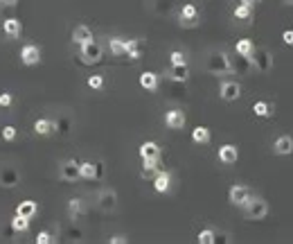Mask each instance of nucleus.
I'll use <instances>...</instances> for the list:
<instances>
[{
    "instance_id": "f257e3e1",
    "label": "nucleus",
    "mask_w": 293,
    "mask_h": 244,
    "mask_svg": "<svg viewBox=\"0 0 293 244\" xmlns=\"http://www.w3.org/2000/svg\"><path fill=\"white\" fill-rule=\"evenodd\" d=\"M206 68L214 72V75H232L235 70V64L228 59L226 52H210L206 59Z\"/></svg>"
},
{
    "instance_id": "f03ea898",
    "label": "nucleus",
    "mask_w": 293,
    "mask_h": 244,
    "mask_svg": "<svg viewBox=\"0 0 293 244\" xmlns=\"http://www.w3.org/2000/svg\"><path fill=\"white\" fill-rule=\"evenodd\" d=\"M244 215L248 220H264L269 215V204L264 199H259V197H250L248 204L244 206Z\"/></svg>"
},
{
    "instance_id": "7ed1b4c3",
    "label": "nucleus",
    "mask_w": 293,
    "mask_h": 244,
    "mask_svg": "<svg viewBox=\"0 0 293 244\" xmlns=\"http://www.w3.org/2000/svg\"><path fill=\"white\" fill-rule=\"evenodd\" d=\"M95 204L102 212H113L118 208V192L111 190V188H102L95 197Z\"/></svg>"
},
{
    "instance_id": "20e7f679",
    "label": "nucleus",
    "mask_w": 293,
    "mask_h": 244,
    "mask_svg": "<svg viewBox=\"0 0 293 244\" xmlns=\"http://www.w3.org/2000/svg\"><path fill=\"white\" fill-rule=\"evenodd\" d=\"M102 45L95 43V41H88V43H81L79 45V57L83 59V64H99L102 61Z\"/></svg>"
},
{
    "instance_id": "39448f33",
    "label": "nucleus",
    "mask_w": 293,
    "mask_h": 244,
    "mask_svg": "<svg viewBox=\"0 0 293 244\" xmlns=\"http://www.w3.org/2000/svg\"><path fill=\"white\" fill-rule=\"evenodd\" d=\"M59 176L64 181H70V183L79 181L81 179V176H79V163H77V160H72V158L61 160V163H59Z\"/></svg>"
},
{
    "instance_id": "423d86ee",
    "label": "nucleus",
    "mask_w": 293,
    "mask_h": 244,
    "mask_svg": "<svg viewBox=\"0 0 293 244\" xmlns=\"http://www.w3.org/2000/svg\"><path fill=\"white\" fill-rule=\"evenodd\" d=\"M18 183H20V172L14 165L0 168V185H3V188H16Z\"/></svg>"
},
{
    "instance_id": "0eeeda50",
    "label": "nucleus",
    "mask_w": 293,
    "mask_h": 244,
    "mask_svg": "<svg viewBox=\"0 0 293 244\" xmlns=\"http://www.w3.org/2000/svg\"><path fill=\"white\" fill-rule=\"evenodd\" d=\"M250 190L246 188V185H232L228 192V199H230V204L232 206H239V208H244L246 204H248V199H250Z\"/></svg>"
},
{
    "instance_id": "6e6552de",
    "label": "nucleus",
    "mask_w": 293,
    "mask_h": 244,
    "mask_svg": "<svg viewBox=\"0 0 293 244\" xmlns=\"http://www.w3.org/2000/svg\"><path fill=\"white\" fill-rule=\"evenodd\" d=\"M248 61H250V64H253L257 70H261V72L271 70V66H273V57L266 52V50H257V48H255V52H253V57H250Z\"/></svg>"
},
{
    "instance_id": "1a4fd4ad",
    "label": "nucleus",
    "mask_w": 293,
    "mask_h": 244,
    "mask_svg": "<svg viewBox=\"0 0 293 244\" xmlns=\"http://www.w3.org/2000/svg\"><path fill=\"white\" fill-rule=\"evenodd\" d=\"M20 61H23L25 66H36L41 61V48L39 45H23V50H20Z\"/></svg>"
},
{
    "instance_id": "9d476101",
    "label": "nucleus",
    "mask_w": 293,
    "mask_h": 244,
    "mask_svg": "<svg viewBox=\"0 0 293 244\" xmlns=\"http://www.w3.org/2000/svg\"><path fill=\"white\" fill-rule=\"evenodd\" d=\"M165 124L169 129H174V131H181L185 127V113L181 109H171V111L165 113Z\"/></svg>"
},
{
    "instance_id": "9b49d317",
    "label": "nucleus",
    "mask_w": 293,
    "mask_h": 244,
    "mask_svg": "<svg viewBox=\"0 0 293 244\" xmlns=\"http://www.w3.org/2000/svg\"><path fill=\"white\" fill-rule=\"evenodd\" d=\"M239 93H242V88H239L237 82H223L219 95H221V100H226V102H235L239 97Z\"/></svg>"
},
{
    "instance_id": "f8f14e48",
    "label": "nucleus",
    "mask_w": 293,
    "mask_h": 244,
    "mask_svg": "<svg viewBox=\"0 0 293 244\" xmlns=\"http://www.w3.org/2000/svg\"><path fill=\"white\" fill-rule=\"evenodd\" d=\"M239 158V149L235 147V145H221V147H219V160H221V163H226V165H232L235 160Z\"/></svg>"
},
{
    "instance_id": "ddd939ff",
    "label": "nucleus",
    "mask_w": 293,
    "mask_h": 244,
    "mask_svg": "<svg viewBox=\"0 0 293 244\" xmlns=\"http://www.w3.org/2000/svg\"><path fill=\"white\" fill-rule=\"evenodd\" d=\"M196 18H198V12H196V7L194 5H185V7L181 9V25L183 28H192V25H196Z\"/></svg>"
},
{
    "instance_id": "4468645a",
    "label": "nucleus",
    "mask_w": 293,
    "mask_h": 244,
    "mask_svg": "<svg viewBox=\"0 0 293 244\" xmlns=\"http://www.w3.org/2000/svg\"><path fill=\"white\" fill-rule=\"evenodd\" d=\"M273 152L277 154V156H289V154L293 152V138L291 136H280L273 145Z\"/></svg>"
},
{
    "instance_id": "2eb2a0df",
    "label": "nucleus",
    "mask_w": 293,
    "mask_h": 244,
    "mask_svg": "<svg viewBox=\"0 0 293 244\" xmlns=\"http://www.w3.org/2000/svg\"><path fill=\"white\" fill-rule=\"evenodd\" d=\"M158 160H160V158H142V172H140V176H142L144 181H146V179L154 181V176L160 172Z\"/></svg>"
},
{
    "instance_id": "dca6fc26",
    "label": "nucleus",
    "mask_w": 293,
    "mask_h": 244,
    "mask_svg": "<svg viewBox=\"0 0 293 244\" xmlns=\"http://www.w3.org/2000/svg\"><path fill=\"white\" fill-rule=\"evenodd\" d=\"M88 41H95L93 39L91 28H86V25H77V28L72 30V43L81 45V43H88Z\"/></svg>"
},
{
    "instance_id": "f3484780",
    "label": "nucleus",
    "mask_w": 293,
    "mask_h": 244,
    "mask_svg": "<svg viewBox=\"0 0 293 244\" xmlns=\"http://www.w3.org/2000/svg\"><path fill=\"white\" fill-rule=\"evenodd\" d=\"M34 131L39 136H50L52 131H56V122L54 120H48V118H39L34 122Z\"/></svg>"
},
{
    "instance_id": "a211bd4d",
    "label": "nucleus",
    "mask_w": 293,
    "mask_h": 244,
    "mask_svg": "<svg viewBox=\"0 0 293 244\" xmlns=\"http://www.w3.org/2000/svg\"><path fill=\"white\" fill-rule=\"evenodd\" d=\"M169 185H171V174L165 172V170H160V172L154 176V188H156V192H167V190H169Z\"/></svg>"
},
{
    "instance_id": "6ab92c4d",
    "label": "nucleus",
    "mask_w": 293,
    "mask_h": 244,
    "mask_svg": "<svg viewBox=\"0 0 293 244\" xmlns=\"http://www.w3.org/2000/svg\"><path fill=\"white\" fill-rule=\"evenodd\" d=\"M36 210H39V206H36V201H32V199H25V201H20V204H18L16 215H23V217H27V220H32V217L36 215Z\"/></svg>"
},
{
    "instance_id": "aec40b11",
    "label": "nucleus",
    "mask_w": 293,
    "mask_h": 244,
    "mask_svg": "<svg viewBox=\"0 0 293 244\" xmlns=\"http://www.w3.org/2000/svg\"><path fill=\"white\" fill-rule=\"evenodd\" d=\"M108 48H111V55H115V57L127 55V39L113 36V39H108Z\"/></svg>"
},
{
    "instance_id": "412c9836",
    "label": "nucleus",
    "mask_w": 293,
    "mask_h": 244,
    "mask_svg": "<svg viewBox=\"0 0 293 244\" xmlns=\"http://www.w3.org/2000/svg\"><path fill=\"white\" fill-rule=\"evenodd\" d=\"M142 45H144V41L142 39H129L127 41V55H129V59H140V55H142Z\"/></svg>"
},
{
    "instance_id": "4be33fe9",
    "label": "nucleus",
    "mask_w": 293,
    "mask_h": 244,
    "mask_svg": "<svg viewBox=\"0 0 293 244\" xmlns=\"http://www.w3.org/2000/svg\"><path fill=\"white\" fill-rule=\"evenodd\" d=\"M235 50H237L239 57H244V59H250V57H253V52H255V43H253L250 39H242V41H237Z\"/></svg>"
},
{
    "instance_id": "5701e85b",
    "label": "nucleus",
    "mask_w": 293,
    "mask_h": 244,
    "mask_svg": "<svg viewBox=\"0 0 293 244\" xmlns=\"http://www.w3.org/2000/svg\"><path fill=\"white\" fill-rule=\"evenodd\" d=\"M3 30H5V34H7V36H16V39L23 34V25H20L18 18H7L3 23Z\"/></svg>"
},
{
    "instance_id": "b1692460",
    "label": "nucleus",
    "mask_w": 293,
    "mask_h": 244,
    "mask_svg": "<svg viewBox=\"0 0 293 244\" xmlns=\"http://www.w3.org/2000/svg\"><path fill=\"white\" fill-rule=\"evenodd\" d=\"M140 86L144 88V91H156V88H158V75H156V72H142V75H140Z\"/></svg>"
},
{
    "instance_id": "393cba45",
    "label": "nucleus",
    "mask_w": 293,
    "mask_h": 244,
    "mask_svg": "<svg viewBox=\"0 0 293 244\" xmlns=\"http://www.w3.org/2000/svg\"><path fill=\"white\" fill-rule=\"evenodd\" d=\"M79 176H81V179H88V181L97 179V176H99V165H95V163H79Z\"/></svg>"
},
{
    "instance_id": "a878e982",
    "label": "nucleus",
    "mask_w": 293,
    "mask_h": 244,
    "mask_svg": "<svg viewBox=\"0 0 293 244\" xmlns=\"http://www.w3.org/2000/svg\"><path fill=\"white\" fill-rule=\"evenodd\" d=\"M140 156L142 158H160V147L156 143H142L140 145Z\"/></svg>"
},
{
    "instance_id": "bb28decb",
    "label": "nucleus",
    "mask_w": 293,
    "mask_h": 244,
    "mask_svg": "<svg viewBox=\"0 0 293 244\" xmlns=\"http://www.w3.org/2000/svg\"><path fill=\"white\" fill-rule=\"evenodd\" d=\"M169 77L174 82H185L187 77H190V68H187V64H181V66H171L169 70Z\"/></svg>"
},
{
    "instance_id": "cd10ccee",
    "label": "nucleus",
    "mask_w": 293,
    "mask_h": 244,
    "mask_svg": "<svg viewBox=\"0 0 293 244\" xmlns=\"http://www.w3.org/2000/svg\"><path fill=\"white\" fill-rule=\"evenodd\" d=\"M192 140L198 143V145L210 143V129H208V127H194V131H192Z\"/></svg>"
},
{
    "instance_id": "c85d7f7f",
    "label": "nucleus",
    "mask_w": 293,
    "mask_h": 244,
    "mask_svg": "<svg viewBox=\"0 0 293 244\" xmlns=\"http://www.w3.org/2000/svg\"><path fill=\"white\" fill-rule=\"evenodd\" d=\"M30 228V220L27 217H23V215H16L12 220V231H16V233H25Z\"/></svg>"
},
{
    "instance_id": "c756f323",
    "label": "nucleus",
    "mask_w": 293,
    "mask_h": 244,
    "mask_svg": "<svg viewBox=\"0 0 293 244\" xmlns=\"http://www.w3.org/2000/svg\"><path fill=\"white\" fill-rule=\"evenodd\" d=\"M68 212H70L72 220H77V217L83 212V201L81 199H70L68 201Z\"/></svg>"
},
{
    "instance_id": "7c9ffc66",
    "label": "nucleus",
    "mask_w": 293,
    "mask_h": 244,
    "mask_svg": "<svg viewBox=\"0 0 293 244\" xmlns=\"http://www.w3.org/2000/svg\"><path fill=\"white\" fill-rule=\"evenodd\" d=\"M217 242V233L212 228H206V231L198 233V244H214Z\"/></svg>"
},
{
    "instance_id": "2f4dec72",
    "label": "nucleus",
    "mask_w": 293,
    "mask_h": 244,
    "mask_svg": "<svg viewBox=\"0 0 293 244\" xmlns=\"http://www.w3.org/2000/svg\"><path fill=\"white\" fill-rule=\"evenodd\" d=\"M3 138L7 140V143H12V140H16V136H18V129L16 127H12V124H7V127H3Z\"/></svg>"
},
{
    "instance_id": "473e14b6",
    "label": "nucleus",
    "mask_w": 293,
    "mask_h": 244,
    "mask_svg": "<svg viewBox=\"0 0 293 244\" xmlns=\"http://www.w3.org/2000/svg\"><path fill=\"white\" fill-rule=\"evenodd\" d=\"M253 111L257 113L259 118H266V116H271V106L266 104V102H257V104L253 106Z\"/></svg>"
},
{
    "instance_id": "72a5a7b5",
    "label": "nucleus",
    "mask_w": 293,
    "mask_h": 244,
    "mask_svg": "<svg viewBox=\"0 0 293 244\" xmlns=\"http://www.w3.org/2000/svg\"><path fill=\"white\" fill-rule=\"evenodd\" d=\"M250 12H253V7H248V5H239L237 9H235V18H250Z\"/></svg>"
},
{
    "instance_id": "f704fd0d",
    "label": "nucleus",
    "mask_w": 293,
    "mask_h": 244,
    "mask_svg": "<svg viewBox=\"0 0 293 244\" xmlns=\"http://www.w3.org/2000/svg\"><path fill=\"white\" fill-rule=\"evenodd\" d=\"M88 86L95 88V91H99V88L104 86V77L102 75H91V77H88Z\"/></svg>"
},
{
    "instance_id": "c9c22d12",
    "label": "nucleus",
    "mask_w": 293,
    "mask_h": 244,
    "mask_svg": "<svg viewBox=\"0 0 293 244\" xmlns=\"http://www.w3.org/2000/svg\"><path fill=\"white\" fill-rule=\"evenodd\" d=\"M169 59H171V66H181V64H185V55L179 52V50H174V52L169 55Z\"/></svg>"
},
{
    "instance_id": "e433bc0d",
    "label": "nucleus",
    "mask_w": 293,
    "mask_h": 244,
    "mask_svg": "<svg viewBox=\"0 0 293 244\" xmlns=\"http://www.w3.org/2000/svg\"><path fill=\"white\" fill-rule=\"evenodd\" d=\"M50 242H54V240H52V235L48 231H41L39 235H36V244H50Z\"/></svg>"
},
{
    "instance_id": "4c0bfd02",
    "label": "nucleus",
    "mask_w": 293,
    "mask_h": 244,
    "mask_svg": "<svg viewBox=\"0 0 293 244\" xmlns=\"http://www.w3.org/2000/svg\"><path fill=\"white\" fill-rule=\"evenodd\" d=\"M12 102H14V95L12 93H0V106H12Z\"/></svg>"
},
{
    "instance_id": "58836bf2",
    "label": "nucleus",
    "mask_w": 293,
    "mask_h": 244,
    "mask_svg": "<svg viewBox=\"0 0 293 244\" xmlns=\"http://www.w3.org/2000/svg\"><path fill=\"white\" fill-rule=\"evenodd\" d=\"M282 41H284L286 45H293V30H286V32L282 34Z\"/></svg>"
},
{
    "instance_id": "ea45409f",
    "label": "nucleus",
    "mask_w": 293,
    "mask_h": 244,
    "mask_svg": "<svg viewBox=\"0 0 293 244\" xmlns=\"http://www.w3.org/2000/svg\"><path fill=\"white\" fill-rule=\"evenodd\" d=\"M108 242H111V244H124V242H129V240H127V235H113Z\"/></svg>"
},
{
    "instance_id": "a19ab883",
    "label": "nucleus",
    "mask_w": 293,
    "mask_h": 244,
    "mask_svg": "<svg viewBox=\"0 0 293 244\" xmlns=\"http://www.w3.org/2000/svg\"><path fill=\"white\" fill-rule=\"evenodd\" d=\"M0 5H5V7H16L18 0H0Z\"/></svg>"
},
{
    "instance_id": "79ce46f5",
    "label": "nucleus",
    "mask_w": 293,
    "mask_h": 244,
    "mask_svg": "<svg viewBox=\"0 0 293 244\" xmlns=\"http://www.w3.org/2000/svg\"><path fill=\"white\" fill-rule=\"evenodd\" d=\"M259 0H242V5H248V7H255Z\"/></svg>"
},
{
    "instance_id": "37998d69",
    "label": "nucleus",
    "mask_w": 293,
    "mask_h": 244,
    "mask_svg": "<svg viewBox=\"0 0 293 244\" xmlns=\"http://www.w3.org/2000/svg\"><path fill=\"white\" fill-rule=\"evenodd\" d=\"M286 3H289V5H293V0H286Z\"/></svg>"
}]
</instances>
